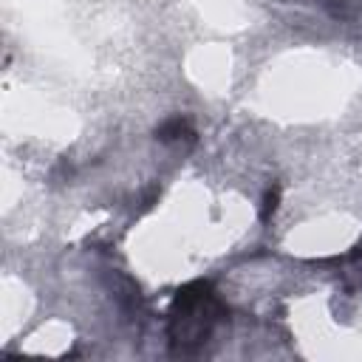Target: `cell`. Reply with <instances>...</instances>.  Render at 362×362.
<instances>
[{"instance_id": "obj_1", "label": "cell", "mask_w": 362, "mask_h": 362, "mask_svg": "<svg viewBox=\"0 0 362 362\" xmlns=\"http://www.w3.org/2000/svg\"><path fill=\"white\" fill-rule=\"evenodd\" d=\"M226 317H229L226 305L218 300L215 288L206 280H195L178 288L167 314V337L173 351L178 354L198 351L212 339L218 322Z\"/></svg>"}, {"instance_id": "obj_2", "label": "cell", "mask_w": 362, "mask_h": 362, "mask_svg": "<svg viewBox=\"0 0 362 362\" xmlns=\"http://www.w3.org/2000/svg\"><path fill=\"white\" fill-rule=\"evenodd\" d=\"M156 139H158V141H164V144H170V141H181V139L195 141V130L189 127V122H187V119L175 116V119L164 122L161 127H156Z\"/></svg>"}, {"instance_id": "obj_3", "label": "cell", "mask_w": 362, "mask_h": 362, "mask_svg": "<svg viewBox=\"0 0 362 362\" xmlns=\"http://www.w3.org/2000/svg\"><path fill=\"white\" fill-rule=\"evenodd\" d=\"M277 198H280V187H272V189L263 195V209H260V218H263V221H269L272 212L277 209Z\"/></svg>"}, {"instance_id": "obj_4", "label": "cell", "mask_w": 362, "mask_h": 362, "mask_svg": "<svg viewBox=\"0 0 362 362\" xmlns=\"http://www.w3.org/2000/svg\"><path fill=\"white\" fill-rule=\"evenodd\" d=\"M351 260H356V266H359V269H362V246H359V249H356V252H354V255H351Z\"/></svg>"}]
</instances>
